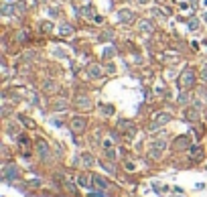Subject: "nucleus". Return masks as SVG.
I'll return each instance as SVG.
<instances>
[{"label": "nucleus", "instance_id": "f257e3e1", "mask_svg": "<svg viewBox=\"0 0 207 197\" xmlns=\"http://www.w3.org/2000/svg\"><path fill=\"white\" fill-rule=\"evenodd\" d=\"M195 79H197L195 69L193 67H185L183 71H181V75H179V85H181V89H191L193 84H195Z\"/></svg>", "mask_w": 207, "mask_h": 197}, {"label": "nucleus", "instance_id": "f03ea898", "mask_svg": "<svg viewBox=\"0 0 207 197\" xmlns=\"http://www.w3.org/2000/svg\"><path fill=\"white\" fill-rule=\"evenodd\" d=\"M118 132H122L126 138H134L136 126L130 122V120H120V122H118Z\"/></svg>", "mask_w": 207, "mask_h": 197}, {"label": "nucleus", "instance_id": "7ed1b4c3", "mask_svg": "<svg viewBox=\"0 0 207 197\" xmlns=\"http://www.w3.org/2000/svg\"><path fill=\"white\" fill-rule=\"evenodd\" d=\"M167 122H171V114L169 112H156L152 116V122H150V128H159V126H164Z\"/></svg>", "mask_w": 207, "mask_h": 197}, {"label": "nucleus", "instance_id": "20e7f679", "mask_svg": "<svg viewBox=\"0 0 207 197\" xmlns=\"http://www.w3.org/2000/svg\"><path fill=\"white\" fill-rule=\"evenodd\" d=\"M37 153H39V157H41V161H51V148H49V144L45 142V140H39L37 142Z\"/></svg>", "mask_w": 207, "mask_h": 197}, {"label": "nucleus", "instance_id": "39448f33", "mask_svg": "<svg viewBox=\"0 0 207 197\" xmlns=\"http://www.w3.org/2000/svg\"><path fill=\"white\" fill-rule=\"evenodd\" d=\"M164 148H167V142H164V140H156V142H152L150 144V157L152 158H160L163 157V150Z\"/></svg>", "mask_w": 207, "mask_h": 197}, {"label": "nucleus", "instance_id": "423d86ee", "mask_svg": "<svg viewBox=\"0 0 207 197\" xmlns=\"http://www.w3.org/2000/svg\"><path fill=\"white\" fill-rule=\"evenodd\" d=\"M101 146H104V150H106L108 158H110V161H114V158H116V148H114V138H104V140H101Z\"/></svg>", "mask_w": 207, "mask_h": 197}, {"label": "nucleus", "instance_id": "0eeeda50", "mask_svg": "<svg viewBox=\"0 0 207 197\" xmlns=\"http://www.w3.org/2000/svg\"><path fill=\"white\" fill-rule=\"evenodd\" d=\"M75 106H77L79 110H83V112H87V110L93 108L92 100L87 98V96H77V98H75Z\"/></svg>", "mask_w": 207, "mask_h": 197}, {"label": "nucleus", "instance_id": "6e6552de", "mask_svg": "<svg viewBox=\"0 0 207 197\" xmlns=\"http://www.w3.org/2000/svg\"><path fill=\"white\" fill-rule=\"evenodd\" d=\"M71 130L75 134L83 132V130H85V120H83L81 116H73V118H71Z\"/></svg>", "mask_w": 207, "mask_h": 197}, {"label": "nucleus", "instance_id": "1a4fd4ad", "mask_svg": "<svg viewBox=\"0 0 207 197\" xmlns=\"http://www.w3.org/2000/svg\"><path fill=\"white\" fill-rule=\"evenodd\" d=\"M77 185H79V187H83V189H89L93 185V177H89L87 173H81V175L77 177Z\"/></svg>", "mask_w": 207, "mask_h": 197}, {"label": "nucleus", "instance_id": "9d476101", "mask_svg": "<svg viewBox=\"0 0 207 197\" xmlns=\"http://www.w3.org/2000/svg\"><path fill=\"white\" fill-rule=\"evenodd\" d=\"M118 18H120L122 23H132V20H134V12L128 10V8H122L120 12H118Z\"/></svg>", "mask_w": 207, "mask_h": 197}, {"label": "nucleus", "instance_id": "9b49d317", "mask_svg": "<svg viewBox=\"0 0 207 197\" xmlns=\"http://www.w3.org/2000/svg\"><path fill=\"white\" fill-rule=\"evenodd\" d=\"M16 175H19V171H16V167H14V165H6V167H4V177L8 179V181L16 179Z\"/></svg>", "mask_w": 207, "mask_h": 197}, {"label": "nucleus", "instance_id": "f8f14e48", "mask_svg": "<svg viewBox=\"0 0 207 197\" xmlns=\"http://www.w3.org/2000/svg\"><path fill=\"white\" fill-rule=\"evenodd\" d=\"M57 33H59V37H71V35H73V27L63 23V25H59Z\"/></svg>", "mask_w": 207, "mask_h": 197}, {"label": "nucleus", "instance_id": "ddd939ff", "mask_svg": "<svg viewBox=\"0 0 207 197\" xmlns=\"http://www.w3.org/2000/svg\"><path fill=\"white\" fill-rule=\"evenodd\" d=\"M138 29L142 31V33H148V35H150V33H152V31H154V27H152V23H150L148 18H144V20H140Z\"/></svg>", "mask_w": 207, "mask_h": 197}, {"label": "nucleus", "instance_id": "4468645a", "mask_svg": "<svg viewBox=\"0 0 207 197\" xmlns=\"http://www.w3.org/2000/svg\"><path fill=\"white\" fill-rule=\"evenodd\" d=\"M175 148H179V150H185V148H191L189 146V138L187 136H181L175 140Z\"/></svg>", "mask_w": 207, "mask_h": 197}, {"label": "nucleus", "instance_id": "2eb2a0df", "mask_svg": "<svg viewBox=\"0 0 207 197\" xmlns=\"http://www.w3.org/2000/svg\"><path fill=\"white\" fill-rule=\"evenodd\" d=\"M101 65H89V77L92 79H97V77H101Z\"/></svg>", "mask_w": 207, "mask_h": 197}, {"label": "nucleus", "instance_id": "dca6fc26", "mask_svg": "<svg viewBox=\"0 0 207 197\" xmlns=\"http://www.w3.org/2000/svg\"><path fill=\"white\" fill-rule=\"evenodd\" d=\"M59 89V85L55 84V81H45V85H43V92L45 94H55Z\"/></svg>", "mask_w": 207, "mask_h": 197}, {"label": "nucleus", "instance_id": "f3484780", "mask_svg": "<svg viewBox=\"0 0 207 197\" xmlns=\"http://www.w3.org/2000/svg\"><path fill=\"white\" fill-rule=\"evenodd\" d=\"M191 158H195V161H201L203 158V150H201V146H191Z\"/></svg>", "mask_w": 207, "mask_h": 197}, {"label": "nucleus", "instance_id": "a211bd4d", "mask_svg": "<svg viewBox=\"0 0 207 197\" xmlns=\"http://www.w3.org/2000/svg\"><path fill=\"white\" fill-rule=\"evenodd\" d=\"M79 161L83 163V167H92V165L96 163V161H93V157H92V154H87V153H83L81 157H79Z\"/></svg>", "mask_w": 207, "mask_h": 197}, {"label": "nucleus", "instance_id": "6ab92c4d", "mask_svg": "<svg viewBox=\"0 0 207 197\" xmlns=\"http://www.w3.org/2000/svg\"><path fill=\"white\" fill-rule=\"evenodd\" d=\"M185 118L193 122V120H197V118H199V112H197L195 108H187V110H185Z\"/></svg>", "mask_w": 207, "mask_h": 197}, {"label": "nucleus", "instance_id": "aec40b11", "mask_svg": "<svg viewBox=\"0 0 207 197\" xmlns=\"http://www.w3.org/2000/svg\"><path fill=\"white\" fill-rule=\"evenodd\" d=\"M0 12H2L4 16H8V14H12V12H16V6H12L10 2H6V4L2 6V10H0Z\"/></svg>", "mask_w": 207, "mask_h": 197}, {"label": "nucleus", "instance_id": "412c9836", "mask_svg": "<svg viewBox=\"0 0 207 197\" xmlns=\"http://www.w3.org/2000/svg\"><path fill=\"white\" fill-rule=\"evenodd\" d=\"M150 12H152V16H159V18H167L169 16V10H164V8H152Z\"/></svg>", "mask_w": 207, "mask_h": 197}, {"label": "nucleus", "instance_id": "4be33fe9", "mask_svg": "<svg viewBox=\"0 0 207 197\" xmlns=\"http://www.w3.org/2000/svg\"><path fill=\"white\" fill-rule=\"evenodd\" d=\"M93 185H97L100 189H108V181L104 177H93Z\"/></svg>", "mask_w": 207, "mask_h": 197}, {"label": "nucleus", "instance_id": "5701e85b", "mask_svg": "<svg viewBox=\"0 0 207 197\" xmlns=\"http://www.w3.org/2000/svg\"><path fill=\"white\" fill-rule=\"evenodd\" d=\"M53 108L55 110H65V108H67V100H61V98H59L57 102H53Z\"/></svg>", "mask_w": 207, "mask_h": 197}, {"label": "nucleus", "instance_id": "b1692460", "mask_svg": "<svg viewBox=\"0 0 207 197\" xmlns=\"http://www.w3.org/2000/svg\"><path fill=\"white\" fill-rule=\"evenodd\" d=\"M63 185L67 187V191H69V193H75V185H73V183L69 181V179H65V181H63Z\"/></svg>", "mask_w": 207, "mask_h": 197}, {"label": "nucleus", "instance_id": "393cba45", "mask_svg": "<svg viewBox=\"0 0 207 197\" xmlns=\"http://www.w3.org/2000/svg\"><path fill=\"white\" fill-rule=\"evenodd\" d=\"M197 29H199V20L197 18L189 20V31H197Z\"/></svg>", "mask_w": 207, "mask_h": 197}, {"label": "nucleus", "instance_id": "a878e982", "mask_svg": "<svg viewBox=\"0 0 207 197\" xmlns=\"http://www.w3.org/2000/svg\"><path fill=\"white\" fill-rule=\"evenodd\" d=\"M41 29H43L45 33H51V31H53V23H43V27H41Z\"/></svg>", "mask_w": 207, "mask_h": 197}, {"label": "nucleus", "instance_id": "bb28decb", "mask_svg": "<svg viewBox=\"0 0 207 197\" xmlns=\"http://www.w3.org/2000/svg\"><path fill=\"white\" fill-rule=\"evenodd\" d=\"M92 20L96 23V25H101V23H104V18H101L100 14H92Z\"/></svg>", "mask_w": 207, "mask_h": 197}, {"label": "nucleus", "instance_id": "cd10ccee", "mask_svg": "<svg viewBox=\"0 0 207 197\" xmlns=\"http://www.w3.org/2000/svg\"><path fill=\"white\" fill-rule=\"evenodd\" d=\"M53 53H55V57H67V55H65V51H63V49H59V47L53 51Z\"/></svg>", "mask_w": 207, "mask_h": 197}, {"label": "nucleus", "instance_id": "c85d7f7f", "mask_svg": "<svg viewBox=\"0 0 207 197\" xmlns=\"http://www.w3.org/2000/svg\"><path fill=\"white\" fill-rule=\"evenodd\" d=\"M20 120H23V122L27 124V126H29V128H35V122H31L29 118H24V116H20Z\"/></svg>", "mask_w": 207, "mask_h": 197}, {"label": "nucleus", "instance_id": "c756f323", "mask_svg": "<svg viewBox=\"0 0 207 197\" xmlns=\"http://www.w3.org/2000/svg\"><path fill=\"white\" fill-rule=\"evenodd\" d=\"M112 51H114L112 47H108V49H106V53H104V57H106V59H110V57H112Z\"/></svg>", "mask_w": 207, "mask_h": 197}, {"label": "nucleus", "instance_id": "7c9ffc66", "mask_svg": "<svg viewBox=\"0 0 207 197\" xmlns=\"http://www.w3.org/2000/svg\"><path fill=\"white\" fill-rule=\"evenodd\" d=\"M108 73H116V65H114V63L108 65Z\"/></svg>", "mask_w": 207, "mask_h": 197}, {"label": "nucleus", "instance_id": "2f4dec72", "mask_svg": "<svg viewBox=\"0 0 207 197\" xmlns=\"http://www.w3.org/2000/svg\"><path fill=\"white\" fill-rule=\"evenodd\" d=\"M108 39H112V33H104L101 35V41H108Z\"/></svg>", "mask_w": 207, "mask_h": 197}, {"label": "nucleus", "instance_id": "473e14b6", "mask_svg": "<svg viewBox=\"0 0 207 197\" xmlns=\"http://www.w3.org/2000/svg\"><path fill=\"white\" fill-rule=\"evenodd\" d=\"M126 169H128V171H134V163H130V161H128V163H126Z\"/></svg>", "mask_w": 207, "mask_h": 197}, {"label": "nucleus", "instance_id": "72a5a7b5", "mask_svg": "<svg viewBox=\"0 0 207 197\" xmlns=\"http://www.w3.org/2000/svg\"><path fill=\"white\" fill-rule=\"evenodd\" d=\"M47 12H49V14H51V16H57V8H49Z\"/></svg>", "mask_w": 207, "mask_h": 197}, {"label": "nucleus", "instance_id": "f704fd0d", "mask_svg": "<svg viewBox=\"0 0 207 197\" xmlns=\"http://www.w3.org/2000/svg\"><path fill=\"white\" fill-rule=\"evenodd\" d=\"M24 39H27V33H23V31H20V33H19V41H24Z\"/></svg>", "mask_w": 207, "mask_h": 197}, {"label": "nucleus", "instance_id": "c9c22d12", "mask_svg": "<svg viewBox=\"0 0 207 197\" xmlns=\"http://www.w3.org/2000/svg\"><path fill=\"white\" fill-rule=\"evenodd\" d=\"M89 197H104V193H101V191H96V193H92Z\"/></svg>", "mask_w": 207, "mask_h": 197}, {"label": "nucleus", "instance_id": "e433bc0d", "mask_svg": "<svg viewBox=\"0 0 207 197\" xmlns=\"http://www.w3.org/2000/svg\"><path fill=\"white\" fill-rule=\"evenodd\" d=\"M201 77H203V79H205V81H207V69H203V71H201Z\"/></svg>", "mask_w": 207, "mask_h": 197}, {"label": "nucleus", "instance_id": "4c0bfd02", "mask_svg": "<svg viewBox=\"0 0 207 197\" xmlns=\"http://www.w3.org/2000/svg\"><path fill=\"white\" fill-rule=\"evenodd\" d=\"M203 20H205V23H207V12H203Z\"/></svg>", "mask_w": 207, "mask_h": 197}, {"label": "nucleus", "instance_id": "58836bf2", "mask_svg": "<svg viewBox=\"0 0 207 197\" xmlns=\"http://www.w3.org/2000/svg\"><path fill=\"white\" fill-rule=\"evenodd\" d=\"M138 2H140V4H146V2H148V0H138Z\"/></svg>", "mask_w": 207, "mask_h": 197}, {"label": "nucleus", "instance_id": "ea45409f", "mask_svg": "<svg viewBox=\"0 0 207 197\" xmlns=\"http://www.w3.org/2000/svg\"><path fill=\"white\" fill-rule=\"evenodd\" d=\"M203 6H207V0H203Z\"/></svg>", "mask_w": 207, "mask_h": 197}, {"label": "nucleus", "instance_id": "a19ab883", "mask_svg": "<svg viewBox=\"0 0 207 197\" xmlns=\"http://www.w3.org/2000/svg\"><path fill=\"white\" fill-rule=\"evenodd\" d=\"M156 2H163V0H156Z\"/></svg>", "mask_w": 207, "mask_h": 197}]
</instances>
